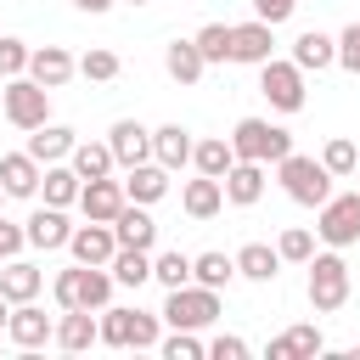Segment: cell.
I'll return each mask as SVG.
<instances>
[{"label":"cell","mask_w":360,"mask_h":360,"mask_svg":"<svg viewBox=\"0 0 360 360\" xmlns=\"http://www.w3.org/2000/svg\"><path fill=\"white\" fill-rule=\"evenodd\" d=\"M191 45L202 51V62H231V22H202Z\"/></svg>","instance_id":"obj_35"},{"label":"cell","mask_w":360,"mask_h":360,"mask_svg":"<svg viewBox=\"0 0 360 360\" xmlns=\"http://www.w3.org/2000/svg\"><path fill=\"white\" fill-rule=\"evenodd\" d=\"M96 326H101V343H112V349H158V338H163V326H158V315H146V309H96Z\"/></svg>","instance_id":"obj_4"},{"label":"cell","mask_w":360,"mask_h":360,"mask_svg":"<svg viewBox=\"0 0 360 360\" xmlns=\"http://www.w3.org/2000/svg\"><path fill=\"white\" fill-rule=\"evenodd\" d=\"M0 96H6V79H0Z\"/></svg>","instance_id":"obj_50"},{"label":"cell","mask_w":360,"mask_h":360,"mask_svg":"<svg viewBox=\"0 0 360 360\" xmlns=\"http://www.w3.org/2000/svg\"><path fill=\"white\" fill-rule=\"evenodd\" d=\"M191 281L225 292V287L236 281V259H231V253H191Z\"/></svg>","instance_id":"obj_34"},{"label":"cell","mask_w":360,"mask_h":360,"mask_svg":"<svg viewBox=\"0 0 360 360\" xmlns=\"http://www.w3.org/2000/svg\"><path fill=\"white\" fill-rule=\"evenodd\" d=\"M73 141H79V135H73L68 124H51V118H45L39 129H28V158H34V163H62V158L73 152Z\"/></svg>","instance_id":"obj_20"},{"label":"cell","mask_w":360,"mask_h":360,"mask_svg":"<svg viewBox=\"0 0 360 360\" xmlns=\"http://www.w3.org/2000/svg\"><path fill=\"white\" fill-rule=\"evenodd\" d=\"M73 6H79V11H90V17H101V11L112 6V0H73Z\"/></svg>","instance_id":"obj_46"},{"label":"cell","mask_w":360,"mask_h":360,"mask_svg":"<svg viewBox=\"0 0 360 360\" xmlns=\"http://www.w3.org/2000/svg\"><path fill=\"white\" fill-rule=\"evenodd\" d=\"M321 349H326L321 326H287L281 338H270V360H309Z\"/></svg>","instance_id":"obj_28"},{"label":"cell","mask_w":360,"mask_h":360,"mask_svg":"<svg viewBox=\"0 0 360 360\" xmlns=\"http://www.w3.org/2000/svg\"><path fill=\"white\" fill-rule=\"evenodd\" d=\"M259 90H264V101L276 112H298L304 107V68L270 56V62H259Z\"/></svg>","instance_id":"obj_9"},{"label":"cell","mask_w":360,"mask_h":360,"mask_svg":"<svg viewBox=\"0 0 360 360\" xmlns=\"http://www.w3.org/2000/svg\"><path fill=\"white\" fill-rule=\"evenodd\" d=\"M112 236H118V248H152L158 242V219L146 214V202H124L118 219H112Z\"/></svg>","instance_id":"obj_19"},{"label":"cell","mask_w":360,"mask_h":360,"mask_svg":"<svg viewBox=\"0 0 360 360\" xmlns=\"http://www.w3.org/2000/svg\"><path fill=\"white\" fill-rule=\"evenodd\" d=\"M253 11H259V22L276 28V22H287V17L298 11V0H253Z\"/></svg>","instance_id":"obj_43"},{"label":"cell","mask_w":360,"mask_h":360,"mask_svg":"<svg viewBox=\"0 0 360 360\" xmlns=\"http://www.w3.org/2000/svg\"><path fill=\"white\" fill-rule=\"evenodd\" d=\"M276 56V28L270 22H236L231 28V62H248V68H259V62H270Z\"/></svg>","instance_id":"obj_11"},{"label":"cell","mask_w":360,"mask_h":360,"mask_svg":"<svg viewBox=\"0 0 360 360\" xmlns=\"http://www.w3.org/2000/svg\"><path fill=\"white\" fill-rule=\"evenodd\" d=\"M158 321L186 326V332H202L208 321H219V292H214V287H197V281L169 287V298H163V315H158Z\"/></svg>","instance_id":"obj_6"},{"label":"cell","mask_w":360,"mask_h":360,"mask_svg":"<svg viewBox=\"0 0 360 360\" xmlns=\"http://www.w3.org/2000/svg\"><path fill=\"white\" fill-rule=\"evenodd\" d=\"M0 112L17 124V129H39L45 118H51V90L39 84V79H28V73H17V79H6V96H0Z\"/></svg>","instance_id":"obj_8"},{"label":"cell","mask_w":360,"mask_h":360,"mask_svg":"<svg viewBox=\"0 0 360 360\" xmlns=\"http://www.w3.org/2000/svg\"><path fill=\"white\" fill-rule=\"evenodd\" d=\"M152 163H163V169H186V163H191V129H186V124H163V129H152Z\"/></svg>","instance_id":"obj_24"},{"label":"cell","mask_w":360,"mask_h":360,"mask_svg":"<svg viewBox=\"0 0 360 360\" xmlns=\"http://www.w3.org/2000/svg\"><path fill=\"white\" fill-rule=\"evenodd\" d=\"M276 180H281V191H287L292 202H304V208H321V202L332 197V174H326V163H321V158H304V152L276 158Z\"/></svg>","instance_id":"obj_2"},{"label":"cell","mask_w":360,"mask_h":360,"mask_svg":"<svg viewBox=\"0 0 360 360\" xmlns=\"http://www.w3.org/2000/svg\"><path fill=\"white\" fill-rule=\"evenodd\" d=\"M112 287L118 281H112L107 264H79V259H73V270H56V281H51V292H56L62 309H107Z\"/></svg>","instance_id":"obj_1"},{"label":"cell","mask_w":360,"mask_h":360,"mask_svg":"<svg viewBox=\"0 0 360 360\" xmlns=\"http://www.w3.org/2000/svg\"><path fill=\"white\" fill-rule=\"evenodd\" d=\"M107 146H112V163H118V169H135V163L152 158V129L135 124V118H118V124L107 129Z\"/></svg>","instance_id":"obj_12"},{"label":"cell","mask_w":360,"mask_h":360,"mask_svg":"<svg viewBox=\"0 0 360 360\" xmlns=\"http://www.w3.org/2000/svg\"><path fill=\"white\" fill-rule=\"evenodd\" d=\"M354 174H360V163H354Z\"/></svg>","instance_id":"obj_51"},{"label":"cell","mask_w":360,"mask_h":360,"mask_svg":"<svg viewBox=\"0 0 360 360\" xmlns=\"http://www.w3.org/2000/svg\"><path fill=\"white\" fill-rule=\"evenodd\" d=\"M152 281H163V287H186V281H191V253H180V248L152 253Z\"/></svg>","instance_id":"obj_36"},{"label":"cell","mask_w":360,"mask_h":360,"mask_svg":"<svg viewBox=\"0 0 360 360\" xmlns=\"http://www.w3.org/2000/svg\"><path fill=\"white\" fill-rule=\"evenodd\" d=\"M22 242H28V231H22V225H11V219L0 214V264H6V259H17V248H22Z\"/></svg>","instance_id":"obj_44"},{"label":"cell","mask_w":360,"mask_h":360,"mask_svg":"<svg viewBox=\"0 0 360 360\" xmlns=\"http://www.w3.org/2000/svg\"><path fill=\"white\" fill-rule=\"evenodd\" d=\"M208 354H214V360H248V343H242V338H225V332H219V338L208 343Z\"/></svg>","instance_id":"obj_45"},{"label":"cell","mask_w":360,"mask_h":360,"mask_svg":"<svg viewBox=\"0 0 360 360\" xmlns=\"http://www.w3.org/2000/svg\"><path fill=\"white\" fill-rule=\"evenodd\" d=\"M129 6H146V0H129Z\"/></svg>","instance_id":"obj_48"},{"label":"cell","mask_w":360,"mask_h":360,"mask_svg":"<svg viewBox=\"0 0 360 360\" xmlns=\"http://www.w3.org/2000/svg\"><path fill=\"white\" fill-rule=\"evenodd\" d=\"M0 202H6V186H0Z\"/></svg>","instance_id":"obj_49"},{"label":"cell","mask_w":360,"mask_h":360,"mask_svg":"<svg viewBox=\"0 0 360 360\" xmlns=\"http://www.w3.org/2000/svg\"><path fill=\"white\" fill-rule=\"evenodd\" d=\"M39 169H45V163H34L28 152H6V158H0V186H6V197H34V191H39Z\"/></svg>","instance_id":"obj_26"},{"label":"cell","mask_w":360,"mask_h":360,"mask_svg":"<svg viewBox=\"0 0 360 360\" xmlns=\"http://www.w3.org/2000/svg\"><path fill=\"white\" fill-rule=\"evenodd\" d=\"M73 73H79V62H73L62 45H39V51H28V79H39L45 90H62Z\"/></svg>","instance_id":"obj_16"},{"label":"cell","mask_w":360,"mask_h":360,"mask_svg":"<svg viewBox=\"0 0 360 360\" xmlns=\"http://www.w3.org/2000/svg\"><path fill=\"white\" fill-rule=\"evenodd\" d=\"M292 62H298L304 73H321V68H332V62H338V39H332V34H321V28H304V34L292 39Z\"/></svg>","instance_id":"obj_23"},{"label":"cell","mask_w":360,"mask_h":360,"mask_svg":"<svg viewBox=\"0 0 360 360\" xmlns=\"http://www.w3.org/2000/svg\"><path fill=\"white\" fill-rule=\"evenodd\" d=\"M118 186H124V197H129V202H146V208H152V202H158V197L169 191V169L146 158V163L124 169V180H118Z\"/></svg>","instance_id":"obj_18"},{"label":"cell","mask_w":360,"mask_h":360,"mask_svg":"<svg viewBox=\"0 0 360 360\" xmlns=\"http://www.w3.org/2000/svg\"><path fill=\"white\" fill-rule=\"evenodd\" d=\"M276 253H281V264H309V253H315V231L287 225V231L276 236Z\"/></svg>","instance_id":"obj_37"},{"label":"cell","mask_w":360,"mask_h":360,"mask_svg":"<svg viewBox=\"0 0 360 360\" xmlns=\"http://www.w3.org/2000/svg\"><path fill=\"white\" fill-rule=\"evenodd\" d=\"M39 287H45V270H39V264H22V259H6V264H0V292H6V304H28V298H39Z\"/></svg>","instance_id":"obj_22"},{"label":"cell","mask_w":360,"mask_h":360,"mask_svg":"<svg viewBox=\"0 0 360 360\" xmlns=\"http://www.w3.org/2000/svg\"><path fill=\"white\" fill-rule=\"evenodd\" d=\"M68 163H73V174H79V180H107V174L118 169V163H112V146H107V141H73Z\"/></svg>","instance_id":"obj_27"},{"label":"cell","mask_w":360,"mask_h":360,"mask_svg":"<svg viewBox=\"0 0 360 360\" xmlns=\"http://www.w3.org/2000/svg\"><path fill=\"white\" fill-rule=\"evenodd\" d=\"M231 259H236V276H248V281H276V270H281V253L270 242H248Z\"/></svg>","instance_id":"obj_29"},{"label":"cell","mask_w":360,"mask_h":360,"mask_svg":"<svg viewBox=\"0 0 360 360\" xmlns=\"http://www.w3.org/2000/svg\"><path fill=\"white\" fill-rule=\"evenodd\" d=\"M68 253H73L79 264H107V259L118 253V236H112V225H101V219H84V225H73V236H68Z\"/></svg>","instance_id":"obj_13"},{"label":"cell","mask_w":360,"mask_h":360,"mask_svg":"<svg viewBox=\"0 0 360 360\" xmlns=\"http://www.w3.org/2000/svg\"><path fill=\"white\" fill-rule=\"evenodd\" d=\"M225 202L231 208H253L259 197H264V163H248V158H236L231 169H225Z\"/></svg>","instance_id":"obj_14"},{"label":"cell","mask_w":360,"mask_h":360,"mask_svg":"<svg viewBox=\"0 0 360 360\" xmlns=\"http://www.w3.org/2000/svg\"><path fill=\"white\" fill-rule=\"evenodd\" d=\"M321 163H326V174H354V163H360V146H354L349 135H332V141L321 146Z\"/></svg>","instance_id":"obj_38"},{"label":"cell","mask_w":360,"mask_h":360,"mask_svg":"<svg viewBox=\"0 0 360 360\" xmlns=\"http://www.w3.org/2000/svg\"><path fill=\"white\" fill-rule=\"evenodd\" d=\"M163 68H169V79H174V84H197L208 62H202V51H197L191 39H169V51H163Z\"/></svg>","instance_id":"obj_30"},{"label":"cell","mask_w":360,"mask_h":360,"mask_svg":"<svg viewBox=\"0 0 360 360\" xmlns=\"http://www.w3.org/2000/svg\"><path fill=\"white\" fill-rule=\"evenodd\" d=\"M124 202H129V197H124V186H118L112 174H107V180H84V186H79V208H84V219H101V225H112Z\"/></svg>","instance_id":"obj_15"},{"label":"cell","mask_w":360,"mask_h":360,"mask_svg":"<svg viewBox=\"0 0 360 360\" xmlns=\"http://www.w3.org/2000/svg\"><path fill=\"white\" fill-rule=\"evenodd\" d=\"M338 68L360 73V22H349V28L338 34Z\"/></svg>","instance_id":"obj_42"},{"label":"cell","mask_w":360,"mask_h":360,"mask_svg":"<svg viewBox=\"0 0 360 360\" xmlns=\"http://www.w3.org/2000/svg\"><path fill=\"white\" fill-rule=\"evenodd\" d=\"M51 332H56V321L28 298V304H11V315H6V338L17 343V349H39V343H51Z\"/></svg>","instance_id":"obj_10"},{"label":"cell","mask_w":360,"mask_h":360,"mask_svg":"<svg viewBox=\"0 0 360 360\" xmlns=\"http://www.w3.org/2000/svg\"><path fill=\"white\" fill-rule=\"evenodd\" d=\"M315 236H321L326 248L360 242V191H332V197L315 208Z\"/></svg>","instance_id":"obj_7"},{"label":"cell","mask_w":360,"mask_h":360,"mask_svg":"<svg viewBox=\"0 0 360 360\" xmlns=\"http://www.w3.org/2000/svg\"><path fill=\"white\" fill-rule=\"evenodd\" d=\"M225 141H231V152L248 158V163H276V158L292 152V135H287L281 124H270V118H242Z\"/></svg>","instance_id":"obj_5"},{"label":"cell","mask_w":360,"mask_h":360,"mask_svg":"<svg viewBox=\"0 0 360 360\" xmlns=\"http://www.w3.org/2000/svg\"><path fill=\"white\" fill-rule=\"evenodd\" d=\"M158 349H163V360H202L208 354V343H197V332H186V326H174L169 338H158Z\"/></svg>","instance_id":"obj_40"},{"label":"cell","mask_w":360,"mask_h":360,"mask_svg":"<svg viewBox=\"0 0 360 360\" xmlns=\"http://www.w3.org/2000/svg\"><path fill=\"white\" fill-rule=\"evenodd\" d=\"M51 343H56V349H68V354H79V349H90V343H101V326H96V309H62V321H56V332H51Z\"/></svg>","instance_id":"obj_17"},{"label":"cell","mask_w":360,"mask_h":360,"mask_svg":"<svg viewBox=\"0 0 360 360\" xmlns=\"http://www.w3.org/2000/svg\"><path fill=\"white\" fill-rule=\"evenodd\" d=\"M236 163V152H231V141L225 135H208V141H191V169L197 174H214V180H225V169Z\"/></svg>","instance_id":"obj_31"},{"label":"cell","mask_w":360,"mask_h":360,"mask_svg":"<svg viewBox=\"0 0 360 360\" xmlns=\"http://www.w3.org/2000/svg\"><path fill=\"white\" fill-rule=\"evenodd\" d=\"M180 208H186L191 219H214V214L225 208V186H219L214 174H197V180H186V191H180Z\"/></svg>","instance_id":"obj_25"},{"label":"cell","mask_w":360,"mask_h":360,"mask_svg":"<svg viewBox=\"0 0 360 360\" xmlns=\"http://www.w3.org/2000/svg\"><path fill=\"white\" fill-rule=\"evenodd\" d=\"M22 231H28V242H34V248H45V253H51V248H68V236H73L68 214H62V208H51V202H45V208H34Z\"/></svg>","instance_id":"obj_21"},{"label":"cell","mask_w":360,"mask_h":360,"mask_svg":"<svg viewBox=\"0 0 360 360\" xmlns=\"http://www.w3.org/2000/svg\"><path fill=\"white\" fill-rule=\"evenodd\" d=\"M107 270L118 287H141V281H152V248H118L107 259Z\"/></svg>","instance_id":"obj_33"},{"label":"cell","mask_w":360,"mask_h":360,"mask_svg":"<svg viewBox=\"0 0 360 360\" xmlns=\"http://www.w3.org/2000/svg\"><path fill=\"white\" fill-rule=\"evenodd\" d=\"M17 73H28V45L0 34V79H17Z\"/></svg>","instance_id":"obj_41"},{"label":"cell","mask_w":360,"mask_h":360,"mask_svg":"<svg viewBox=\"0 0 360 360\" xmlns=\"http://www.w3.org/2000/svg\"><path fill=\"white\" fill-rule=\"evenodd\" d=\"M39 186H45V202L51 208H68V202H79V174H73V163H45L39 169Z\"/></svg>","instance_id":"obj_32"},{"label":"cell","mask_w":360,"mask_h":360,"mask_svg":"<svg viewBox=\"0 0 360 360\" xmlns=\"http://www.w3.org/2000/svg\"><path fill=\"white\" fill-rule=\"evenodd\" d=\"M79 73H84L90 84H112V79H118V56H112L107 45H96V51L79 56Z\"/></svg>","instance_id":"obj_39"},{"label":"cell","mask_w":360,"mask_h":360,"mask_svg":"<svg viewBox=\"0 0 360 360\" xmlns=\"http://www.w3.org/2000/svg\"><path fill=\"white\" fill-rule=\"evenodd\" d=\"M6 315H11V304H6V292H0V332H6Z\"/></svg>","instance_id":"obj_47"},{"label":"cell","mask_w":360,"mask_h":360,"mask_svg":"<svg viewBox=\"0 0 360 360\" xmlns=\"http://www.w3.org/2000/svg\"><path fill=\"white\" fill-rule=\"evenodd\" d=\"M304 270H309V304H315V315H338L349 304V264H343V253L338 248L309 253Z\"/></svg>","instance_id":"obj_3"}]
</instances>
